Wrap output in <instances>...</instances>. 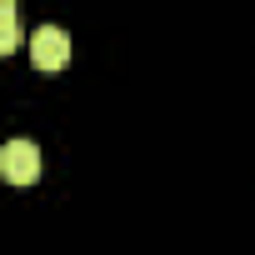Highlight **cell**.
<instances>
[{
    "instance_id": "3957f363",
    "label": "cell",
    "mask_w": 255,
    "mask_h": 255,
    "mask_svg": "<svg viewBox=\"0 0 255 255\" xmlns=\"http://www.w3.org/2000/svg\"><path fill=\"white\" fill-rule=\"evenodd\" d=\"M15 45H20V15L5 0V5H0V50H15Z\"/></svg>"
},
{
    "instance_id": "7a4b0ae2",
    "label": "cell",
    "mask_w": 255,
    "mask_h": 255,
    "mask_svg": "<svg viewBox=\"0 0 255 255\" xmlns=\"http://www.w3.org/2000/svg\"><path fill=\"white\" fill-rule=\"evenodd\" d=\"M30 60H35V70H60L70 60V35L60 25H40L30 35Z\"/></svg>"
},
{
    "instance_id": "6da1fadb",
    "label": "cell",
    "mask_w": 255,
    "mask_h": 255,
    "mask_svg": "<svg viewBox=\"0 0 255 255\" xmlns=\"http://www.w3.org/2000/svg\"><path fill=\"white\" fill-rule=\"evenodd\" d=\"M40 145L35 140H5L0 145V175H5L10 185H30V180H40Z\"/></svg>"
}]
</instances>
